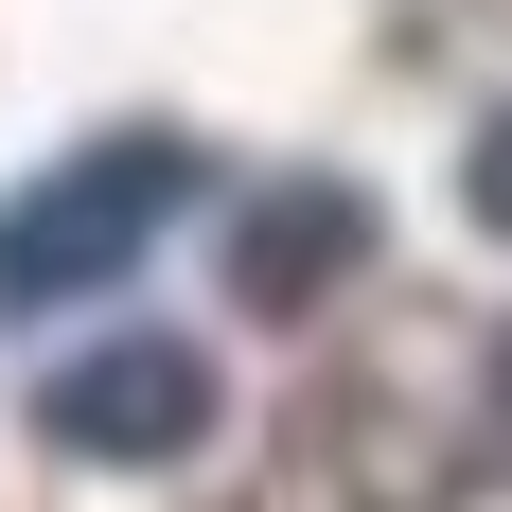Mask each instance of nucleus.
<instances>
[{
  "instance_id": "nucleus-1",
  "label": "nucleus",
  "mask_w": 512,
  "mask_h": 512,
  "mask_svg": "<svg viewBox=\"0 0 512 512\" xmlns=\"http://www.w3.org/2000/svg\"><path fill=\"white\" fill-rule=\"evenodd\" d=\"M195 212V142H159V124H124V142L53 159L36 195L0 212V318H53V301H106V283H142V248Z\"/></svg>"
},
{
  "instance_id": "nucleus-2",
  "label": "nucleus",
  "mask_w": 512,
  "mask_h": 512,
  "mask_svg": "<svg viewBox=\"0 0 512 512\" xmlns=\"http://www.w3.org/2000/svg\"><path fill=\"white\" fill-rule=\"evenodd\" d=\"M36 424H53V460H89V477H177L212 442V354L195 336H89L36 389Z\"/></svg>"
},
{
  "instance_id": "nucleus-3",
  "label": "nucleus",
  "mask_w": 512,
  "mask_h": 512,
  "mask_svg": "<svg viewBox=\"0 0 512 512\" xmlns=\"http://www.w3.org/2000/svg\"><path fill=\"white\" fill-rule=\"evenodd\" d=\"M354 265H371V195L354 177H283V195L230 212V301L248 318H318Z\"/></svg>"
},
{
  "instance_id": "nucleus-4",
  "label": "nucleus",
  "mask_w": 512,
  "mask_h": 512,
  "mask_svg": "<svg viewBox=\"0 0 512 512\" xmlns=\"http://www.w3.org/2000/svg\"><path fill=\"white\" fill-rule=\"evenodd\" d=\"M460 212H477V230H495V248H512V106H495V124H477V142H460Z\"/></svg>"
},
{
  "instance_id": "nucleus-5",
  "label": "nucleus",
  "mask_w": 512,
  "mask_h": 512,
  "mask_svg": "<svg viewBox=\"0 0 512 512\" xmlns=\"http://www.w3.org/2000/svg\"><path fill=\"white\" fill-rule=\"evenodd\" d=\"M495 424H512V336H495Z\"/></svg>"
}]
</instances>
